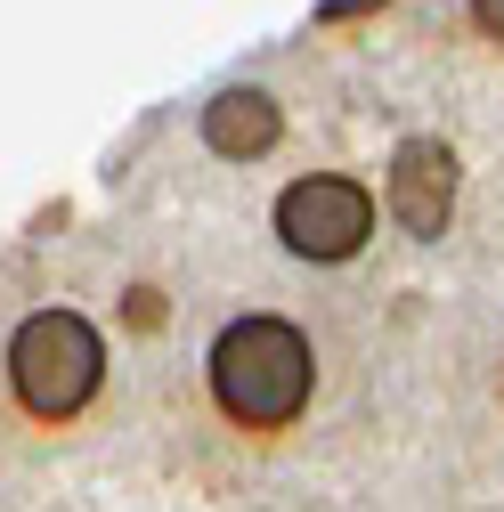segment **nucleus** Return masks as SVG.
<instances>
[{
	"label": "nucleus",
	"instance_id": "f257e3e1",
	"mask_svg": "<svg viewBox=\"0 0 504 512\" xmlns=\"http://www.w3.org/2000/svg\"><path fill=\"white\" fill-rule=\"evenodd\" d=\"M309 391H318V358L293 317H236L212 342V399L236 431H285L301 423Z\"/></svg>",
	"mask_w": 504,
	"mask_h": 512
},
{
	"label": "nucleus",
	"instance_id": "f03ea898",
	"mask_svg": "<svg viewBox=\"0 0 504 512\" xmlns=\"http://www.w3.org/2000/svg\"><path fill=\"white\" fill-rule=\"evenodd\" d=\"M106 382V334L90 326L82 309L49 301L33 317H17L9 334V391L33 423H74Z\"/></svg>",
	"mask_w": 504,
	"mask_h": 512
},
{
	"label": "nucleus",
	"instance_id": "7ed1b4c3",
	"mask_svg": "<svg viewBox=\"0 0 504 512\" xmlns=\"http://www.w3.org/2000/svg\"><path fill=\"white\" fill-rule=\"evenodd\" d=\"M277 236L301 261H350L374 236V196L358 179H342V171H309V179H293L277 196Z\"/></svg>",
	"mask_w": 504,
	"mask_h": 512
},
{
	"label": "nucleus",
	"instance_id": "20e7f679",
	"mask_svg": "<svg viewBox=\"0 0 504 512\" xmlns=\"http://www.w3.org/2000/svg\"><path fill=\"white\" fill-rule=\"evenodd\" d=\"M456 212V155L439 139H407L391 155V220L407 236H439Z\"/></svg>",
	"mask_w": 504,
	"mask_h": 512
},
{
	"label": "nucleus",
	"instance_id": "39448f33",
	"mask_svg": "<svg viewBox=\"0 0 504 512\" xmlns=\"http://www.w3.org/2000/svg\"><path fill=\"white\" fill-rule=\"evenodd\" d=\"M277 131H285V114H277V98H269V90H220V98L204 106V147H212V155H228V163L269 155V147H277Z\"/></svg>",
	"mask_w": 504,
	"mask_h": 512
},
{
	"label": "nucleus",
	"instance_id": "423d86ee",
	"mask_svg": "<svg viewBox=\"0 0 504 512\" xmlns=\"http://www.w3.org/2000/svg\"><path fill=\"white\" fill-rule=\"evenodd\" d=\"M472 25H480L488 41H504V0H472Z\"/></svg>",
	"mask_w": 504,
	"mask_h": 512
},
{
	"label": "nucleus",
	"instance_id": "0eeeda50",
	"mask_svg": "<svg viewBox=\"0 0 504 512\" xmlns=\"http://www.w3.org/2000/svg\"><path fill=\"white\" fill-rule=\"evenodd\" d=\"M358 9H374V0H326V17L342 25V17H358Z\"/></svg>",
	"mask_w": 504,
	"mask_h": 512
}]
</instances>
